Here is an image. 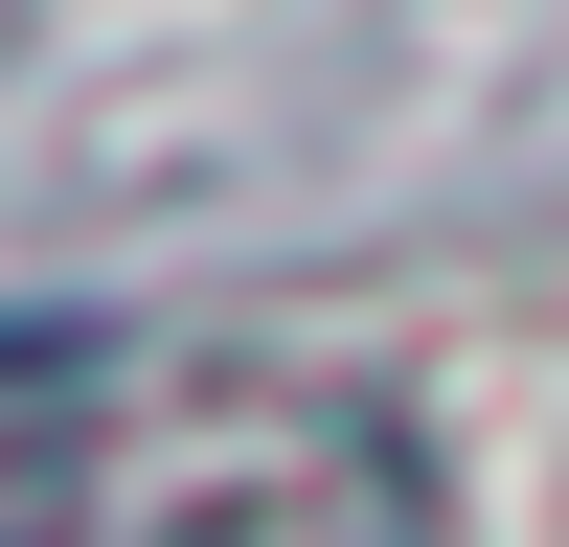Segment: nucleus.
<instances>
[{
	"label": "nucleus",
	"mask_w": 569,
	"mask_h": 547,
	"mask_svg": "<svg viewBox=\"0 0 569 547\" xmlns=\"http://www.w3.org/2000/svg\"><path fill=\"white\" fill-rule=\"evenodd\" d=\"M46 547H433V456L342 365H91Z\"/></svg>",
	"instance_id": "1"
}]
</instances>
